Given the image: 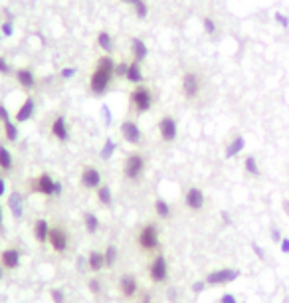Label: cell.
Instances as JSON below:
<instances>
[{"mask_svg": "<svg viewBox=\"0 0 289 303\" xmlns=\"http://www.w3.org/2000/svg\"><path fill=\"white\" fill-rule=\"evenodd\" d=\"M115 68H117V62H115L113 54L97 56V60H95V64L91 68L89 79H87V87H89V93L93 97L107 95V91L111 89L113 81L117 79L115 77Z\"/></svg>", "mask_w": 289, "mask_h": 303, "instance_id": "6da1fadb", "label": "cell"}, {"mask_svg": "<svg viewBox=\"0 0 289 303\" xmlns=\"http://www.w3.org/2000/svg\"><path fill=\"white\" fill-rule=\"evenodd\" d=\"M135 244L137 248L146 254V256H154L160 252L162 248V240H160V228L154 222H144L139 226L137 234H135Z\"/></svg>", "mask_w": 289, "mask_h": 303, "instance_id": "7a4b0ae2", "label": "cell"}, {"mask_svg": "<svg viewBox=\"0 0 289 303\" xmlns=\"http://www.w3.org/2000/svg\"><path fill=\"white\" fill-rule=\"evenodd\" d=\"M146 172V154L143 151H131L125 154L123 162H121V174L125 182L137 184L141 182Z\"/></svg>", "mask_w": 289, "mask_h": 303, "instance_id": "3957f363", "label": "cell"}, {"mask_svg": "<svg viewBox=\"0 0 289 303\" xmlns=\"http://www.w3.org/2000/svg\"><path fill=\"white\" fill-rule=\"evenodd\" d=\"M26 188L30 194H42V196H60L64 192V184L54 178L50 172L34 174L26 180Z\"/></svg>", "mask_w": 289, "mask_h": 303, "instance_id": "277c9868", "label": "cell"}, {"mask_svg": "<svg viewBox=\"0 0 289 303\" xmlns=\"http://www.w3.org/2000/svg\"><path fill=\"white\" fill-rule=\"evenodd\" d=\"M154 91L150 85L146 83H139V85H133L131 93H129V111L139 117V115H144L152 109L154 105Z\"/></svg>", "mask_w": 289, "mask_h": 303, "instance_id": "5b68a950", "label": "cell"}, {"mask_svg": "<svg viewBox=\"0 0 289 303\" xmlns=\"http://www.w3.org/2000/svg\"><path fill=\"white\" fill-rule=\"evenodd\" d=\"M202 89H204V77H202V74L198 70H194V68L184 70L182 76H180V93H182V97L188 103H194V101L200 99Z\"/></svg>", "mask_w": 289, "mask_h": 303, "instance_id": "8992f818", "label": "cell"}, {"mask_svg": "<svg viewBox=\"0 0 289 303\" xmlns=\"http://www.w3.org/2000/svg\"><path fill=\"white\" fill-rule=\"evenodd\" d=\"M156 133L162 145H172L178 139V121L172 113H162L156 123Z\"/></svg>", "mask_w": 289, "mask_h": 303, "instance_id": "52a82bcc", "label": "cell"}, {"mask_svg": "<svg viewBox=\"0 0 289 303\" xmlns=\"http://www.w3.org/2000/svg\"><path fill=\"white\" fill-rule=\"evenodd\" d=\"M48 244H50V248H52L56 254L64 256V254L70 250V244H72L70 230H68L66 226H62V224H52L50 236H48Z\"/></svg>", "mask_w": 289, "mask_h": 303, "instance_id": "ba28073f", "label": "cell"}, {"mask_svg": "<svg viewBox=\"0 0 289 303\" xmlns=\"http://www.w3.org/2000/svg\"><path fill=\"white\" fill-rule=\"evenodd\" d=\"M119 135L127 145L139 147L143 143V131L139 127V121L135 117H125L119 125Z\"/></svg>", "mask_w": 289, "mask_h": 303, "instance_id": "9c48e42d", "label": "cell"}, {"mask_svg": "<svg viewBox=\"0 0 289 303\" xmlns=\"http://www.w3.org/2000/svg\"><path fill=\"white\" fill-rule=\"evenodd\" d=\"M170 270H168V260L164 258V254H154L148 262V280L152 284H164L168 282Z\"/></svg>", "mask_w": 289, "mask_h": 303, "instance_id": "30bf717a", "label": "cell"}, {"mask_svg": "<svg viewBox=\"0 0 289 303\" xmlns=\"http://www.w3.org/2000/svg\"><path fill=\"white\" fill-rule=\"evenodd\" d=\"M12 79L16 81V85L26 91V93H34L38 89V76L36 72L30 68V66H22V68H16L14 74H12Z\"/></svg>", "mask_w": 289, "mask_h": 303, "instance_id": "8fae6325", "label": "cell"}, {"mask_svg": "<svg viewBox=\"0 0 289 303\" xmlns=\"http://www.w3.org/2000/svg\"><path fill=\"white\" fill-rule=\"evenodd\" d=\"M103 184V174L95 164H83L79 170V186L83 190L95 192Z\"/></svg>", "mask_w": 289, "mask_h": 303, "instance_id": "7c38bea8", "label": "cell"}, {"mask_svg": "<svg viewBox=\"0 0 289 303\" xmlns=\"http://www.w3.org/2000/svg\"><path fill=\"white\" fill-rule=\"evenodd\" d=\"M182 204H184V208L188 212H200L206 206V194H204V190L200 186H196V184H190L184 190V194H182Z\"/></svg>", "mask_w": 289, "mask_h": 303, "instance_id": "4fadbf2b", "label": "cell"}, {"mask_svg": "<svg viewBox=\"0 0 289 303\" xmlns=\"http://www.w3.org/2000/svg\"><path fill=\"white\" fill-rule=\"evenodd\" d=\"M238 278H240V270H236V268H218V270L210 272L204 278V282H206V286L216 288V286H228V284L236 282Z\"/></svg>", "mask_w": 289, "mask_h": 303, "instance_id": "5bb4252c", "label": "cell"}, {"mask_svg": "<svg viewBox=\"0 0 289 303\" xmlns=\"http://www.w3.org/2000/svg\"><path fill=\"white\" fill-rule=\"evenodd\" d=\"M50 135L58 141V143H68L72 137V129H70V121L64 113H56L50 121Z\"/></svg>", "mask_w": 289, "mask_h": 303, "instance_id": "9a60e30c", "label": "cell"}, {"mask_svg": "<svg viewBox=\"0 0 289 303\" xmlns=\"http://www.w3.org/2000/svg\"><path fill=\"white\" fill-rule=\"evenodd\" d=\"M117 290L121 294L123 300H135L141 292H139V280L135 274H121L119 282H117Z\"/></svg>", "mask_w": 289, "mask_h": 303, "instance_id": "2e32d148", "label": "cell"}, {"mask_svg": "<svg viewBox=\"0 0 289 303\" xmlns=\"http://www.w3.org/2000/svg\"><path fill=\"white\" fill-rule=\"evenodd\" d=\"M22 264V252L20 248L16 246H6L0 250V266L6 270V272H14L18 270Z\"/></svg>", "mask_w": 289, "mask_h": 303, "instance_id": "e0dca14e", "label": "cell"}, {"mask_svg": "<svg viewBox=\"0 0 289 303\" xmlns=\"http://www.w3.org/2000/svg\"><path fill=\"white\" fill-rule=\"evenodd\" d=\"M34 115H36V97H34L32 93H28V95L24 97V101L20 103V107L14 111L12 119H14L18 125H22V123H28Z\"/></svg>", "mask_w": 289, "mask_h": 303, "instance_id": "ac0fdd59", "label": "cell"}, {"mask_svg": "<svg viewBox=\"0 0 289 303\" xmlns=\"http://www.w3.org/2000/svg\"><path fill=\"white\" fill-rule=\"evenodd\" d=\"M127 83L131 85H139L144 83V72H143V64L141 62H135V60H127V72H125V77H123Z\"/></svg>", "mask_w": 289, "mask_h": 303, "instance_id": "d6986e66", "label": "cell"}, {"mask_svg": "<svg viewBox=\"0 0 289 303\" xmlns=\"http://www.w3.org/2000/svg\"><path fill=\"white\" fill-rule=\"evenodd\" d=\"M129 52H131V60L141 62V64L148 58V46L139 36H131L129 38Z\"/></svg>", "mask_w": 289, "mask_h": 303, "instance_id": "ffe728a7", "label": "cell"}, {"mask_svg": "<svg viewBox=\"0 0 289 303\" xmlns=\"http://www.w3.org/2000/svg\"><path fill=\"white\" fill-rule=\"evenodd\" d=\"M50 228H52V224L48 222V218H36V220H34V224H32V236H34V240H36L40 246L48 244Z\"/></svg>", "mask_w": 289, "mask_h": 303, "instance_id": "44dd1931", "label": "cell"}, {"mask_svg": "<svg viewBox=\"0 0 289 303\" xmlns=\"http://www.w3.org/2000/svg\"><path fill=\"white\" fill-rule=\"evenodd\" d=\"M95 46L101 54H113L115 50V38L109 30H99L95 34Z\"/></svg>", "mask_w": 289, "mask_h": 303, "instance_id": "7402d4cb", "label": "cell"}, {"mask_svg": "<svg viewBox=\"0 0 289 303\" xmlns=\"http://www.w3.org/2000/svg\"><path fill=\"white\" fill-rule=\"evenodd\" d=\"M8 208H10V214L14 216V220H20L24 216V194L20 190H14L8 194Z\"/></svg>", "mask_w": 289, "mask_h": 303, "instance_id": "603a6c76", "label": "cell"}, {"mask_svg": "<svg viewBox=\"0 0 289 303\" xmlns=\"http://www.w3.org/2000/svg\"><path fill=\"white\" fill-rule=\"evenodd\" d=\"M87 270L93 274V276H99L107 266H105V256H103V252L101 250H91L89 254H87Z\"/></svg>", "mask_w": 289, "mask_h": 303, "instance_id": "cb8c5ba5", "label": "cell"}, {"mask_svg": "<svg viewBox=\"0 0 289 303\" xmlns=\"http://www.w3.org/2000/svg\"><path fill=\"white\" fill-rule=\"evenodd\" d=\"M152 210H154V216L158 220H170L172 218V206L168 200H164L162 196H156L154 202H152Z\"/></svg>", "mask_w": 289, "mask_h": 303, "instance_id": "d4e9b609", "label": "cell"}, {"mask_svg": "<svg viewBox=\"0 0 289 303\" xmlns=\"http://www.w3.org/2000/svg\"><path fill=\"white\" fill-rule=\"evenodd\" d=\"M244 149H246V137L244 135H234V139L224 149V158H234V156H238Z\"/></svg>", "mask_w": 289, "mask_h": 303, "instance_id": "484cf974", "label": "cell"}, {"mask_svg": "<svg viewBox=\"0 0 289 303\" xmlns=\"http://www.w3.org/2000/svg\"><path fill=\"white\" fill-rule=\"evenodd\" d=\"M81 218H83V228H85V232L91 234V236H95V234L99 232V228H101L99 216H97L95 212H91V210H85Z\"/></svg>", "mask_w": 289, "mask_h": 303, "instance_id": "4316f807", "label": "cell"}, {"mask_svg": "<svg viewBox=\"0 0 289 303\" xmlns=\"http://www.w3.org/2000/svg\"><path fill=\"white\" fill-rule=\"evenodd\" d=\"M2 135L8 143H16L18 137H20V129H18V123L14 119H8L2 123Z\"/></svg>", "mask_w": 289, "mask_h": 303, "instance_id": "83f0119b", "label": "cell"}, {"mask_svg": "<svg viewBox=\"0 0 289 303\" xmlns=\"http://www.w3.org/2000/svg\"><path fill=\"white\" fill-rule=\"evenodd\" d=\"M0 170L2 172H12L14 170V156H12V151L0 143Z\"/></svg>", "mask_w": 289, "mask_h": 303, "instance_id": "f1b7e54d", "label": "cell"}, {"mask_svg": "<svg viewBox=\"0 0 289 303\" xmlns=\"http://www.w3.org/2000/svg\"><path fill=\"white\" fill-rule=\"evenodd\" d=\"M95 198H97V202H99L103 208H109V206L113 204V192H111V186L103 182V184L95 190Z\"/></svg>", "mask_w": 289, "mask_h": 303, "instance_id": "f546056e", "label": "cell"}, {"mask_svg": "<svg viewBox=\"0 0 289 303\" xmlns=\"http://www.w3.org/2000/svg\"><path fill=\"white\" fill-rule=\"evenodd\" d=\"M244 172H246L248 176H252V178H258V176L262 174L260 162H258V158H256L254 154H246V156H244Z\"/></svg>", "mask_w": 289, "mask_h": 303, "instance_id": "4dcf8cb0", "label": "cell"}, {"mask_svg": "<svg viewBox=\"0 0 289 303\" xmlns=\"http://www.w3.org/2000/svg\"><path fill=\"white\" fill-rule=\"evenodd\" d=\"M200 24H202V30H204V34L206 36H210V38H214L216 34H218V20L214 18V16H210V14H204L202 16V20H200Z\"/></svg>", "mask_w": 289, "mask_h": 303, "instance_id": "1f68e13d", "label": "cell"}, {"mask_svg": "<svg viewBox=\"0 0 289 303\" xmlns=\"http://www.w3.org/2000/svg\"><path fill=\"white\" fill-rule=\"evenodd\" d=\"M103 256H105V266L107 268H113L117 264V258H119V250L115 244H107L105 250H103Z\"/></svg>", "mask_w": 289, "mask_h": 303, "instance_id": "d6a6232c", "label": "cell"}, {"mask_svg": "<svg viewBox=\"0 0 289 303\" xmlns=\"http://www.w3.org/2000/svg\"><path fill=\"white\" fill-rule=\"evenodd\" d=\"M117 151V143L111 139V137H107L105 141H103V147H101V151H99V156L103 158V160H109L113 154Z\"/></svg>", "mask_w": 289, "mask_h": 303, "instance_id": "836d02e7", "label": "cell"}, {"mask_svg": "<svg viewBox=\"0 0 289 303\" xmlns=\"http://www.w3.org/2000/svg\"><path fill=\"white\" fill-rule=\"evenodd\" d=\"M87 288H89L91 296H101V292H103V282H101L97 276H91V278L87 280Z\"/></svg>", "mask_w": 289, "mask_h": 303, "instance_id": "e575fe53", "label": "cell"}, {"mask_svg": "<svg viewBox=\"0 0 289 303\" xmlns=\"http://www.w3.org/2000/svg\"><path fill=\"white\" fill-rule=\"evenodd\" d=\"M0 34H2L4 38H10V36L14 34V20H12V18H4V20L0 22Z\"/></svg>", "mask_w": 289, "mask_h": 303, "instance_id": "d590c367", "label": "cell"}, {"mask_svg": "<svg viewBox=\"0 0 289 303\" xmlns=\"http://www.w3.org/2000/svg\"><path fill=\"white\" fill-rule=\"evenodd\" d=\"M12 74H14V68L10 66V62L4 56H0V76L2 77H10Z\"/></svg>", "mask_w": 289, "mask_h": 303, "instance_id": "8d00e7d4", "label": "cell"}, {"mask_svg": "<svg viewBox=\"0 0 289 303\" xmlns=\"http://www.w3.org/2000/svg\"><path fill=\"white\" fill-rule=\"evenodd\" d=\"M75 74H77V70H75L73 66H66V68H62V70H60V77H62L64 81L73 79V77H75Z\"/></svg>", "mask_w": 289, "mask_h": 303, "instance_id": "74e56055", "label": "cell"}, {"mask_svg": "<svg viewBox=\"0 0 289 303\" xmlns=\"http://www.w3.org/2000/svg\"><path fill=\"white\" fill-rule=\"evenodd\" d=\"M50 298H52V302H54V303H64V302H66V294H64V290H60V288L50 290Z\"/></svg>", "mask_w": 289, "mask_h": 303, "instance_id": "f35d334b", "label": "cell"}, {"mask_svg": "<svg viewBox=\"0 0 289 303\" xmlns=\"http://www.w3.org/2000/svg\"><path fill=\"white\" fill-rule=\"evenodd\" d=\"M274 20L284 28V30H289V18L286 16V14H282V12H276L274 14Z\"/></svg>", "mask_w": 289, "mask_h": 303, "instance_id": "ab89813d", "label": "cell"}, {"mask_svg": "<svg viewBox=\"0 0 289 303\" xmlns=\"http://www.w3.org/2000/svg\"><path fill=\"white\" fill-rule=\"evenodd\" d=\"M8 119H12V115H10L8 107H6L4 103H0V125H2L4 121H8Z\"/></svg>", "mask_w": 289, "mask_h": 303, "instance_id": "60d3db41", "label": "cell"}, {"mask_svg": "<svg viewBox=\"0 0 289 303\" xmlns=\"http://www.w3.org/2000/svg\"><path fill=\"white\" fill-rule=\"evenodd\" d=\"M220 303H238V300H236L234 294H224V296L220 298Z\"/></svg>", "mask_w": 289, "mask_h": 303, "instance_id": "b9f144b4", "label": "cell"}, {"mask_svg": "<svg viewBox=\"0 0 289 303\" xmlns=\"http://www.w3.org/2000/svg\"><path fill=\"white\" fill-rule=\"evenodd\" d=\"M137 298H139V303H152V298H150L148 292H141Z\"/></svg>", "mask_w": 289, "mask_h": 303, "instance_id": "7bdbcfd3", "label": "cell"}, {"mask_svg": "<svg viewBox=\"0 0 289 303\" xmlns=\"http://www.w3.org/2000/svg\"><path fill=\"white\" fill-rule=\"evenodd\" d=\"M252 248H254V252H256V256H258L260 260H266V254H264V250H262V248H260L256 242H252Z\"/></svg>", "mask_w": 289, "mask_h": 303, "instance_id": "ee69618b", "label": "cell"}, {"mask_svg": "<svg viewBox=\"0 0 289 303\" xmlns=\"http://www.w3.org/2000/svg\"><path fill=\"white\" fill-rule=\"evenodd\" d=\"M272 240H274V242H282V232H280V228H272Z\"/></svg>", "mask_w": 289, "mask_h": 303, "instance_id": "f6af8a7d", "label": "cell"}, {"mask_svg": "<svg viewBox=\"0 0 289 303\" xmlns=\"http://www.w3.org/2000/svg\"><path fill=\"white\" fill-rule=\"evenodd\" d=\"M101 113H103V117H105V123L109 125V123H111V115H109V107H107V105H103V107H101Z\"/></svg>", "mask_w": 289, "mask_h": 303, "instance_id": "bcb514c9", "label": "cell"}, {"mask_svg": "<svg viewBox=\"0 0 289 303\" xmlns=\"http://www.w3.org/2000/svg\"><path fill=\"white\" fill-rule=\"evenodd\" d=\"M280 246H282V252H284V254H289V238H282Z\"/></svg>", "mask_w": 289, "mask_h": 303, "instance_id": "7dc6e473", "label": "cell"}, {"mask_svg": "<svg viewBox=\"0 0 289 303\" xmlns=\"http://www.w3.org/2000/svg\"><path fill=\"white\" fill-rule=\"evenodd\" d=\"M204 288H206V282H196L192 290H194V294H200V292H202Z\"/></svg>", "mask_w": 289, "mask_h": 303, "instance_id": "c3c4849f", "label": "cell"}, {"mask_svg": "<svg viewBox=\"0 0 289 303\" xmlns=\"http://www.w3.org/2000/svg\"><path fill=\"white\" fill-rule=\"evenodd\" d=\"M4 194H6V180L0 176V198H2Z\"/></svg>", "mask_w": 289, "mask_h": 303, "instance_id": "681fc988", "label": "cell"}, {"mask_svg": "<svg viewBox=\"0 0 289 303\" xmlns=\"http://www.w3.org/2000/svg\"><path fill=\"white\" fill-rule=\"evenodd\" d=\"M4 276H6V270H4V268H2V266H0V282H2V280H4Z\"/></svg>", "mask_w": 289, "mask_h": 303, "instance_id": "f907efd6", "label": "cell"}, {"mask_svg": "<svg viewBox=\"0 0 289 303\" xmlns=\"http://www.w3.org/2000/svg\"><path fill=\"white\" fill-rule=\"evenodd\" d=\"M121 2H123V4H127V6H133L137 0H121Z\"/></svg>", "mask_w": 289, "mask_h": 303, "instance_id": "816d5d0a", "label": "cell"}, {"mask_svg": "<svg viewBox=\"0 0 289 303\" xmlns=\"http://www.w3.org/2000/svg\"><path fill=\"white\" fill-rule=\"evenodd\" d=\"M2 222H4V212H2V206H0V228H2Z\"/></svg>", "mask_w": 289, "mask_h": 303, "instance_id": "f5cc1de1", "label": "cell"}]
</instances>
